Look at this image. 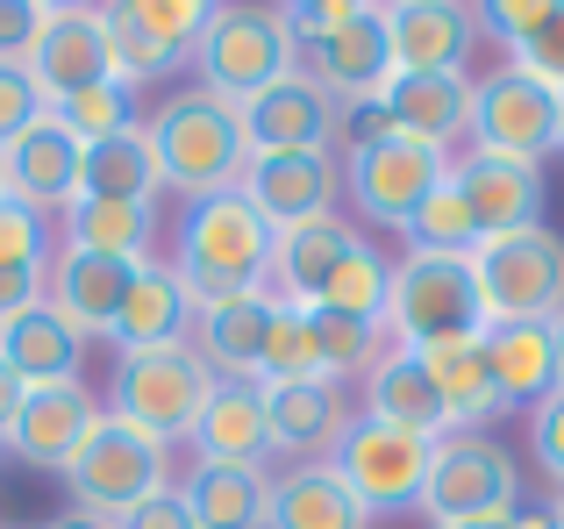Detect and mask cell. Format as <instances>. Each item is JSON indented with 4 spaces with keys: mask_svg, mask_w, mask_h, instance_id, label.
Returning a JSON list of instances; mask_svg holds the SVG:
<instances>
[{
    "mask_svg": "<svg viewBox=\"0 0 564 529\" xmlns=\"http://www.w3.org/2000/svg\"><path fill=\"white\" fill-rule=\"evenodd\" d=\"M0 529H29V522H0Z\"/></svg>",
    "mask_w": 564,
    "mask_h": 529,
    "instance_id": "cell-56",
    "label": "cell"
},
{
    "mask_svg": "<svg viewBox=\"0 0 564 529\" xmlns=\"http://www.w3.org/2000/svg\"><path fill=\"white\" fill-rule=\"evenodd\" d=\"M172 487L193 529H264V508H272V473H250V465H186V479Z\"/></svg>",
    "mask_w": 564,
    "mask_h": 529,
    "instance_id": "cell-31",
    "label": "cell"
},
{
    "mask_svg": "<svg viewBox=\"0 0 564 529\" xmlns=\"http://www.w3.org/2000/svg\"><path fill=\"white\" fill-rule=\"evenodd\" d=\"M557 522H564V494H557Z\"/></svg>",
    "mask_w": 564,
    "mask_h": 529,
    "instance_id": "cell-57",
    "label": "cell"
},
{
    "mask_svg": "<svg viewBox=\"0 0 564 529\" xmlns=\"http://www.w3.org/2000/svg\"><path fill=\"white\" fill-rule=\"evenodd\" d=\"M0 201H8V186H0Z\"/></svg>",
    "mask_w": 564,
    "mask_h": 529,
    "instance_id": "cell-58",
    "label": "cell"
},
{
    "mask_svg": "<svg viewBox=\"0 0 564 529\" xmlns=\"http://www.w3.org/2000/svg\"><path fill=\"white\" fill-rule=\"evenodd\" d=\"M486 358H494L500 415H508V408H536V401H551L564 387L551 322H486Z\"/></svg>",
    "mask_w": 564,
    "mask_h": 529,
    "instance_id": "cell-25",
    "label": "cell"
},
{
    "mask_svg": "<svg viewBox=\"0 0 564 529\" xmlns=\"http://www.w3.org/2000/svg\"><path fill=\"white\" fill-rule=\"evenodd\" d=\"M543 8H551V0H486V8H471V22H479V43H500V57H508L536 36Z\"/></svg>",
    "mask_w": 564,
    "mask_h": 529,
    "instance_id": "cell-45",
    "label": "cell"
},
{
    "mask_svg": "<svg viewBox=\"0 0 564 529\" xmlns=\"http://www.w3.org/2000/svg\"><path fill=\"white\" fill-rule=\"evenodd\" d=\"M529 458H536V473L564 494V387L551 393V401L529 408Z\"/></svg>",
    "mask_w": 564,
    "mask_h": 529,
    "instance_id": "cell-47",
    "label": "cell"
},
{
    "mask_svg": "<svg viewBox=\"0 0 564 529\" xmlns=\"http://www.w3.org/2000/svg\"><path fill=\"white\" fill-rule=\"evenodd\" d=\"M451 186L465 194L479 237H522V229H543V208H551V186H543V165H522V158H494V151H457L451 158Z\"/></svg>",
    "mask_w": 564,
    "mask_h": 529,
    "instance_id": "cell-12",
    "label": "cell"
},
{
    "mask_svg": "<svg viewBox=\"0 0 564 529\" xmlns=\"http://www.w3.org/2000/svg\"><path fill=\"white\" fill-rule=\"evenodd\" d=\"M443 172H451V158L422 151L408 137H386L379 151L344 165V201L358 215V229H408V215L443 186Z\"/></svg>",
    "mask_w": 564,
    "mask_h": 529,
    "instance_id": "cell-11",
    "label": "cell"
},
{
    "mask_svg": "<svg viewBox=\"0 0 564 529\" xmlns=\"http://www.w3.org/2000/svg\"><path fill=\"white\" fill-rule=\"evenodd\" d=\"M301 379H329L315 350V322L301 301L272 293V330H264V358H258V387H301Z\"/></svg>",
    "mask_w": 564,
    "mask_h": 529,
    "instance_id": "cell-37",
    "label": "cell"
},
{
    "mask_svg": "<svg viewBox=\"0 0 564 529\" xmlns=\"http://www.w3.org/2000/svg\"><path fill=\"white\" fill-rule=\"evenodd\" d=\"M400 237H408V251H422V258H471L486 244L479 223H471V208H465V194L451 186V172H443V186L408 215V229H400Z\"/></svg>",
    "mask_w": 564,
    "mask_h": 529,
    "instance_id": "cell-39",
    "label": "cell"
},
{
    "mask_svg": "<svg viewBox=\"0 0 564 529\" xmlns=\"http://www.w3.org/2000/svg\"><path fill=\"white\" fill-rule=\"evenodd\" d=\"M264 529H372V516L358 508V494L336 479V465H286L272 473V508Z\"/></svg>",
    "mask_w": 564,
    "mask_h": 529,
    "instance_id": "cell-29",
    "label": "cell"
},
{
    "mask_svg": "<svg viewBox=\"0 0 564 529\" xmlns=\"http://www.w3.org/2000/svg\"><path fill=\"white\" fill-rule=\"evenodd\" d=\"M386 122L393 137L457 158L471 143V72H393L386 79Z\"/></svg>",
    "mask_w": 564,
    "mask_h": 529,
    "instance_id": "cell-15",
    "label": "cell"
},
{
    "mask_svg": "<svg viewBox=\"0 0 564 529\" xmlns=\"http://www.w3.org/2000/svg\"><path fill=\"white\" fill-rule=\"evenodd\" d=\"M43 22H51L43 0H0V65H22V57L36 51Z\"/></svg>",
    "mask_w": 564,
    "mask_h": 529,
    "instance_id": "cell-48",
    "label": "cell"
},
{
    "mask_svg": "<svg viewBox=\"0 0 564 529\" xmlns=\"http://www.w3.org/2000/svg\"><path fill=\"white\" fill-rule=\"evenodd\" d=\"M414 508L429 516V529L508 522L522 508V465L494 430H451L436 444V465H429V487Z\"/></svg>",
    "mask_w": 564,
    "mask_h": 529,
    "instance_id": "cell-4",
    "label": "cell"
},
{
    "mask_svg": "<svg viewBox=\"0 0 564 529\" xmlns=\"http://www.w3.org/2000/svg\"><path fill=\"white\" fill-rule=\"evenodd\" d=\"M193 465H250L272 473V422H264V387L258 379H215V393L193 415Z\"/></svg>",
    "mask_w": 564,
    "mask_h": 529,
    "instance_id": "cell-20",
    "label": "cell"
},
{
    "mask_svg": "<svg viewBox=\"0 0 564 529\" xmlns=\"http://www.w3.org/2000/svg\"><path fill=\"white\" fill-rule=\"evenodd\" d=\"M358 387H365V401H358L365 415L400 422V430H422V436H451V415H443V401H436V387H429V373H422L414 350L386 344L379 365L358 379Z\"/></svg>",
    "mask_w": 564,
    "mask_h": 529,
    "instance_id": "cell-32",
    "label": "cell"
},
{
    "mask_svg": "<svg viewBox=\"0 0 564 529\" xmlns=\"http://www.w3.org/2000/svg\"><path fill=\"white\" fill-rule=\"evenodd\" d=\"M43 115H51V100L36 94V79H29V65H0V151H8L22 129H36Z\"/></svg>",
    "mask_w": 564,
    "mask_h": 529,
    "instance_id": "cell-46",
    "label": "cell"
},
{
    "mask_svg": "<svg viewBox=\"0 0 564 529\" xmlns=\"http://www.w3.org/2000/svg\"><path fill=\"white\" fill-rule=\"evenodd\" d=\"M0 365L22 387H72V379H86V336L51 301H36L29 315H14L0 330Z\"/></svg>",
    "mask_w": 564,
    "mask_h": 529,
    "instance_id": "cell-24",
    "label": "cell"
},
{
    "mask_svg": "<svg viewBox=\"0 0 564 529\" xmlns=\"http://www.w3.org/2000/svg\"><path fill=\"white\" fill-rule=\"evenodd\" d=\"M500 65H514V72H529L536 86H551V94H564V0H551V8H543L536 36H529L522 51H508Z\"/></svg>",
    "mask_w": 564,
    "mask_h": 529,
    "instance_id": "cell-44",
    "label": "cell"
},
{
    "mask_svg": "<svg viewBox=\"0 0 564 529\" xmlns=\"http://www.w3.org/2000/svg\"><path fill=\"white\" fill-rule=\"evenodd\" d=\"M486 322H557L564 307V237L551 223L522 237H494L471 251Z\"/></svg>",
    "mask_w": 564,
    "mask_h": 529,
    "instance_id": "cell-10",
    "label": "cell"
},
{
    "mask_svg": "<svg viewBox=\"0 0 564 529\" xmlns=\"http://www.w3.org/2000/svg\"><path fill=\"white\" fill-rule=\"evenodd\" d=\"M186 330H193L186 287L172 279L165 258H143L137 279H129V293H122V315H115L108 344L115 350H151V344H186Z\"/></svg>",
    "mask_w": 564,
    "mask_h": 529,
    "instance_id": "cell-28",
    "label": "cell"
},
{
    "mask_svg": "<svg viewBox=\"0 0 564 529\" xmlns=\"http://www.w3.org/2000/svg\"><path fill=\"white\" fill-rule=\"evenodd\" d=\"M350 415V387L336 379H301V387H264V422H272V458L286 465H322L336 444H344Z\"/></svg>",
    "mask_w": 564,
    "mask_h": 529,
    "instance_id": "cell-17",
    "label": "cell"
},
{
    "mask_svg": "<svg viewBox=\"0 0 564 529\" xmlns=\"http://www.w3.org/2000/svg\"><path fill=\"white\" fill-rule=\"evenodd\" d=\"M215 393V373L200 365L193 344H151V350H115L108 373V415L129 430L158 436V444H186L200 401Z\"/></svg>",
    "mask_w": 564,
    "mask_h": 529,
    "instance_id": "cell-3",
    "label": "cell"
},
{
    "mask_svg": "<svg viewBox=\"0 0 564 529\" xmlns=\"http://www.w3.org/2000/svg\"><path fill=\"white\" fill-rule=\"evenodd\" d=\"M115 529H193V516H186L180 487H165V494H151V501H137Z\"/></svg>",
    "mask_w": 564,
    "mask_h": 529,
    "instance_id": "cell-49",
    "label": "cell"
},
{
    "mask_svg": "<svg viewBox=\"0 0 564 529\" xmlns=\"http://www.w3.org/2000/svg\"><path fill=\"white\" fill-rule=\"evenodd\" d=\"M457 529H508V522H457Z\"/></svg>",
    "mask_w": 564,
    "mask_h": 529,
    "instance_id": "cell-55",
    "label": "cell"
},
{
    "mask_svg": "<svg viewBox=\"0 0 564 529\" xmlns=\"http://www.w3.org/2000/svg\"><path fill=\"white\" fill-rule=\"evenodd\" d=\"M29 79H36V94L51 100H72L86 94V86L115 79V57H108V29H100V8H51V22H43L36 51L22 57Z\"/></svg>",
    "mask_w": 564,
    "mask_h": 529,
    "instance_id": "cell-19",
    "label": "cell"
},
{
    "mask_svg": "<svg viewBox=\"0 0 564 529\" xmlns=\"http://www.w3.org/2000/svg\"><path fill=\"white\" fill-rule=\"evenodd\" d=\"M551 330H557V379H564V307H557V322H551Z\"/></svg>",
    "mask_w": 564,
    "mask_h": 529,
    "instance_id": "cell-54",
    "label": "cell"
},
{
    "mask_svg": "<svg viewBox=\"0 0 564 529\" xmlns=\"http://www.w3.org/2000/svg\"><path fill=\"white\" fill-rule=\"evenodd\" d=\"M129 8H137V22L151 29L165 51H180L186 65H193V43L207 36V22H215V8H207V0H129Z\"/></svg>",
    "mask_w": 564,
    "mask_h": 529,
    "instance_id": "cell-42",
    "label": "cell"
},
{
    "mask_svg": "<svg viewBox=\"0 0 564 529\" xmlns=\"http://www.w3.org/2000/svg\"><path fill=\"white\" fill-rule=\"evenodd\" d=\"M486 330L479 279L471 258H393V293H386V344L429 350V344H465Z\"/></svg>",
    "mask_w": 564,
    "mask_h": 529,
    "instance_id": "cell-7",
    "label": "cell"
},
{
    "mask_svg": "<svg viewBox=\"0 0 564 529\" xmlns=\"http://www.w3.org/2000/svg\"><path fill=\"white\" fill-rule=\"evenodd\" d=\"M57 129H65L72 143H108V137H129V129H143V94H129L122 79H100V86H86V94H72V100H57Z\"/></svg>",
    "mask_w": 564,
    "mask_h": 529,
    "instance_id": "cell-38",
    "label": "cell"
},
{
    "mask_svg": "<svg viewBox=\"0 0 564 529\" xmlns=\"http://www.w3.org/2000/svg\"><path fill=\"white\" fill-rule=\"evenodd\" d=\"M386 293H393V264H386L372 237H358L307 307H329V315H350V322H386Z\"/></svg>",
    "mask_w": 564,
    "mask_h": 529,
    "instance_id": "cell-35",
    "label": "cell"
},
{
    "mask_svg": "<svg viewBox=\"0 0 564 529\" xmlns=\"http://www.w3.org/2000/svg\"><path fill=\"white\" fill-rule=\"evenodd\" d=\"M272 244H279V229L264 223L243 194H207V201H186L180 208L165 264L186 287L193 307H215V301L264 293V279H272Z\"/></svg>",
    "mask_w": 564,
    "mask_h": 529,
    "instance_id": "cell-1",
    "label": "cell"
},
{
    "mask_svg": "<svg viewBox=\"0 0 564 529\" xmlns=\"http://www.w3.org/2000/svg\"><path fill=\"white\" fill-rule=\"evenodd\" d=\"M508 529H564V522H557V501H522V508L508 516Z\"/></svg>",
    "mask_w": 564,
    "mask_h": 529,
    "instance_id": "cell-51",
    "label": "cell"
},
{
    "mask_svg": "<svg viewBox=\"0 0 564 529\" xmlns=\"http://www.w3.org/2000/svg\"><path fill=\"white\" fill-rule=\"evenodd\" d=\"M100 29H108L115 79H122L129 94H143V86H158V79H180V72H193L180 51H165V43H158L151 29L137 22V8H129V0H108V8H100Z\"/></svg>",
    "mask_w": 564,
    "mask_h": 529,
    "instance_id": "cell-36",
    "label": "cell"
},
{
    "mask_svg": "<svg viewBox=\"0 0 564 529\" xmlns=\"http://www.w3.org/2000/svg\"><path fill=\"white\" fill-rule=\"evenodd\" d=\"M22 393H29V387H22V379L8 373V365H0V436L14 430V415H22Z\"/></svg>",
    "mask_w": 564,
    "mask_h": 529,
    "instance_id": "cell-52",
    "label": "cell"
},
{
    "mask_svg": "<svg viewBox=\"0 0 564 529\" xmlns=\"http://www.w3.org/2000/svg\"><path fill=\"white\" fill-rule=\"evenodd\" d=\"M236 122H243L250 158H258V151H329L336 100L322 94L307 72H293V79H279V86H264V94H250L243 108H236Z\"/></svg>",
    "mask_w": 564,
    "mask_h": 529,
    "instance_id": "cell-21",
    "label": "cell"
},
{
    "mask_svg": "<svg viewBox=\"0 0 564 529\" xmlns=\"http://www.w3.org/2000/svg\"><path fill=\"white\" fill-rule=\"evenodd\" d=\"M0 186H8V201L36 215H65L79 201V143L57 129V115H43L36 129H22L0 151Z\"/></svg>",
    "mask_w": 564,
    "mask_h": 529,
    "instance_id": "cell-22",
    "label": "cell"
},
{
    "mask_svg": "<svg viewBox=\"0 0 564 529\" xmlns=\"http://www.w3.org/2000/svg\"><path fill=\"white\" fill-rule=\"evenodd\" d=\"M293 72H301V43L279 22V8H215L207 36L193 43V79H200V94L229 100V108H243L250 94L293 79Z\"/></svg>",
    "mask_w": 564,
    "mask_h": 529,
    "instance_id": "cell-6",
    "label": "cell"
},
{
    "mask_svg": "<svg viewBox=\"0 0 564 529\" xmlns=\"http://www.w3.org/2000/svg\"><path fill=\"white\" fill-rule=\"evenodd\" d=\"M143 137L158 151V186L180 194V208L207 194H236L250 172V143L236 108L200 94V86H180V94L158 100V115H143Z\"/></svg>",
    "mask_w": 564,
    "mask_h": 529,
    "instance_id": "cell-2",
    "label": "cell"
},
{
    "mask_svg": "<svg viewBox=\"0 0 564 529\" xmlns=\"http://www.w3.org/2000/svg\"><path fill=\"white\" fill-rule=\"evenodd\" d=\"M307 322H315L322 373H329L336 387H350V379H365V373L379 365V350H386V322H350V315H329V307H307Z\"/></svg>",
    "mask_w": 564,
    "mask_h": 529,
    "instance_id": "cell-40",
    "label": "cell"
},
{
    "mask_svg": "<svg viewBox=\"0 0 564 529\" xmlns=\"http://www.w3.org/2000/svg\"><path fill=\"white\" fill-rule=\"evenodd\" d=\"M465 151L522 158V165L557 158L564 151V94L536 86L514 65H494L486 79H471V143Z\"/></svg>",
    "mask_w": 564,
    "mask_h": 529,
    "instance_id": "cell-9",
    "label": "cell"
},
{
    "mask_svg": "<svg viewBox=\"0 0 564 529\" xmlns=\"http://www.w3.org/2000/svg\"><path fill=\"white\" fill-rule=\"evenodd\" d=\"M264 330H272V293H243V301L193 307L186 344L200 350V365H207L215 379H258Z\"/></svg>",
    "mask_w": 564,
    "mask_h": 529,
    "instance_id": "cell-26",
    "label": "cell"
},
{
    "mask_svg": "<svg viewBox=\"0 0 564 529\" xmlns=\"http://www.w3.org/2000/svg\"><path fill=\"white\" fill-rule=\"evenodd\" d=\"M236 194L272 229H301V223L336 215V201H344V165H336L329 151H258Z\"/></svg>",
    "mask_w": 564,
    "mask_h": 529,
    "instance_id": "cell-13",
    "label": "cell"
},
{
    "mask_svg": "<svg viewBox=\"0 0 564 529\" xmlns=\"http://www.w3.org/2000/svg\"><path fill=\"white\" fill-rule=\"evenodd\" d=\"M36 301H43V272H8V264H0V330H8L14 315H29Z\"/></svg>",
    "mask_w": 564,
    "mask_h": 529,
    "instance_id": "cell-50",
    "label": "cell"
},
{
    "mask_svg": "<svg viewBox=\"0 0 564 529\" xmlns=\"http://www.w3.org/2000/svg\"><path fill=\"white\" fill-rule=\"evenodd\" d=\"M94 422H100V393L86 387V379H72V387H29L14 430L0 436V451H14V458L36 465V473H65Z\"/></svg>",
    "mask_w": 564,
    "mask_h": 529,
    "instance_id": "cell-18",
    "label": "cell"
},
{
    "mask_svg": "<svg viewBox=\"0 0 564 529\" xmlns=\"http://www.w3.org/2000/svg\"><path fill=\"white\" fill-rule=\"evenodd\" d=\"M365 229L350 223V215H322V223H301V229H279L272 244V279H264V293H279V301H315V287L344 264V251L358 244Z\"/></svg>",
    "mask_w": 564,
    "mask_h": 529,
    "instance_id": "cell-30",
    "label": "cell"
},
{
    "mask_svg": "<svg viewBox=\"0 0 564 529\" xmlns=\"http://www.w3.org/2000/svg\"><path fill=\"white\" fill-rule=\"evenodd\" d=\"M158 151L143 129L79 151V201H129V208H158Z\"/></svg>",
    "mask_w": 564,
    "mask_h": 529,
    "instance_id": "cell-34",
    "label": "cell"
},
{
    "mask_svg": "<svg viewBox=\"0 0 564 529\" xmlns=\"http://www.w3.org/2000/svg\"><path fill=\"white\" fill-rule=\"evenodd\" d=\"M301 72L329 100L386 94V79H393V51H386V0H358L350 22H336L329 36L301 43Z\"/></svg>",
    "mask_w": 564,
    "mask_h": 529,
    "instance_id": "cell-14",
    "label": "cell"
},
{
    "mask_svg": "<svg viewBox=\"0 0 564 529\" xmlns=\"http://www.w3.org/2000/svg\"><path fill=\"white\" fill-rule=\"evenodd\" d=\"M429 373V387H436L443 415H451V430H486V422L500 415V387H494V358H486V330L465 336V344H429L414 350Z\"/></svg>",
    "mask_w": 564,
    "mask_h": 529,
    "instance_id": "cell-27",
    "label": "cell"
},
{
    "mask_svg": "<svg viewBox=\"0 0 564 529\" xmlns=\"http://www.w3.org/2000/svg\"><path fill=\"white\" fill-rule=\"evenodd\" d=\"M129 279H137V264H129V258L57 251L51 272H43V301H51L57 315H65L72 330L86 336V344H100V336H115V315H122Z\"/></svg>",
    "mask_w": 564,
    "mask_h": 529,
    "instance_id": "cell-23",
    "label": "cell"
},
{
    "mask_svg": "<svg viewBox=\"0 0 564 529\" xmlns=\"http://www.w3.org/2000/svg\"><path fill=\"white\" fill-rule=\"evenodd\" d=\"M436 444L443 436H422V430H400V422H379V415H350L344 444L329 451L336 479L358 494L365 516H400V508L422 501L429 487V465H436Z\"/></svg>",
    "mask_w": 564,
    "mask_h": 529,
    "instance_id": "cell-8",
    "label": "cell"
},
{
    "mask_svg": "<svg viewBox=\"0 0 564 529\" xmlns=\"http://www.w3.org/2000/svg\"><path fill=\"white\" fill-rule=\"evenodd\" d=\"M51 258H57L51 215L22 208V201H0V264L8 272H51Z\"/></svg>",
    "mask_w": 564,
    "mask_h": 529,
    "instance_id": "cell-41",
    "label": "cell"
},
{
    "mask_svg": "<svg viewBox=\"0 0 564 529\" xmlns=\"http://www.w3.org/2000/svg\"><path fill=\"white\" fill-rule=\"evenodd\" d=\"M386 51L393 72H471L479 22L465 0H393L386 8Z\"/></svg>",
    "mask_w": 564,
    "mask_h": 529,
    "instance_id": "cell-16",
    "label": "cell"
},
{
    "mask_svg": "<svg viewBox=\"0 0 564 529\" xmlns=\"http://www.w3.org/2000/svg\"><path fill=\"white\" fill-rule=\"evenodd\" d=\"M43 529H115V522H108V516H86V508H57Z\"/></svg>",
    "mask_w": 564,
    "mask_h": 529,
    "instance_id": "cell-53",
    "label": "cell"
},
{
    "mask_svg": "<svg viewBox=\"0 0 564 529\" xmlns=\"http://www.w3.org/2000/svg\"><path fill=\"white\" fill-rule=\"evenodd\" d=\"M57 479H65L72 508L122 522L137 501H151V494L172 487V444H158V436L129 430V422H115L108 408H100V422L86 430V444L72 451V465H65Z\"/></svg>",
    "mask_w": 564,
    "mask_h": 529,
    "instance_id": "cell-5",
    "label": "cell"
},
{
    "mask_svg": "<svg viewBox=\"0 0 564 529\" xmlns=\"http://www.w3.org/2000/svg\"><path fill=\"white\" fill-rule=\"evenodd\" d=\"M386 137H393V122H386V100H379V94L336 100V129H329V158H336V165H350V158L379 151Z\"/></svg>",
    "mask_w": 564,
    "mask_h": 529,
    "instance_id": "cell-43",
    "label": "cell"
},
{
    "mask_svg": "<svg viewBox=\"0 0 564 529\" xmlns=\"http://www.w3.org/2000/svg\"><path fill=\"white\" fill-rule=\"evenodd\" d=\"M57 251H94V258H158V208H129V201H72L57 215Z\"/></svg>",
    "mask_w": 564,
    "mask_h": 529,
    "instance_id": "cell-33",
    "label": "cell"
}]
</instances>
